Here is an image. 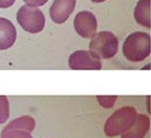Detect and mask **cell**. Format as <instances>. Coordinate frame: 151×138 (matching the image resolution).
<instances>
[{
	"mask_svg": "<svg viewBox=\"0 0 151 138\" xmlns=\"http://www.w3.org/2000/svg\"><path fill=\"white\" fill-rule=\"evenodd\" d=\"M76 8V0H54L50 8V16L56 24H63L69 19Z\"/></svg>",
	"mask_w": 151,
	"mask_h": 138,
	"instance_id": "cell-8",
	"label": "cell"
},
{
	"mask_svg": "<svg viewBox=\"0 0 151 138\" xmlns=\"http://www.w3.org/2000/svg\"><path fill=\"white\" fill-rule=\"evenodd\" d=\"M15 0H0V9H6L12 6Z\"/></svg>",
	"mask_w": 151,
	"mask_h": 138,
	"instance_id": "cell-15",
	"label": "cell"
},
{
	"mask_svg": "<svg viewBox=\"0 0 151 138\" xmlns=\"http://www.w3.org/2000/svg\"><path fill=\"white\" fill-rule=\"evenodd\" d=\"M16 40V29L8 19L0 17V51L8 50Z\"/></svg>",
	"mask_w": 151,
	"mask_h": 138,
	"instance_id": "cell-9",
	"label": "cell"
},
{
	"mask_svg": "<svg viewBox=\"0 0 151 138\" xmlns=\"http://www.w3.org/2000/svg\"><path fill=\"white\" fill-rule=\"evenodd\" d=\"M91 1H93V2H95V3H101V2L106 1V0H91Z\"/></svg>",
	"mask_w": 151,
	"mask_h": 138,
	"instance_id": "cell-16",
	"label": "cell"
},
{
	"mask_svg": "<svg viewBox=\"0 0 151 138\" xmlns=\"http://www.w3.org/2000/svg\"><path fill=\"white\" fill-rule=\"evenodd\" d=\"M73 26L77 34L83 38L90 39L94 37L97 32V19L92 12L81 11L76 15Z\"/></svg>",
	"mask_w": 151,
	"mask_h": 138,
	"instance_id": "cell-7",
	"label": "cell"
},
{
	"mask_svg": "<svg viewBox=\"0 0 151 138\" xmlns=\"http://www.w3.org/2000/svg\"><path fill=\"white\" fill-rule=\"evenodd\" d=\"M36 121L30 116H23L12 120L1 132V138H32Z\"/></svg>",
	"mask_w": 151,
	"mask_h": 138,
	"instance_id": "cell-5",
	"label": "cell"
},
{
	"mask_svg": "<svg viewBox=\"0 0 151 138\" xmlns=\"http://www.w3.org/2000/svg\"><path fill=\"white\" fill-rule=\"evenodd\" d=\"M98 104L101 105L103 108H107V109H110L112 108L114 103H116L118 96H103V95H98L97 97Z\"/></svg>",
	"mask_w": 151,
	"mask_h": 138,
	"instance_id": "cell-13",
	"label": "cell"
},
{
	"mask_svg": "<svg viewBox=\"0 0 151 138\" xmlns=\"http://www.w3.org/2000/svg\"><path fill=\"white\" fill-rule=\"evenodd\" d=\"M16 19L19 26L29 34H38L43 30L45 17L41 10L29 6L19 8L16 14Z\"/></svg>",
	"mask_w": 151,
	"mask_h": 138,
	"instance_id": "cell-4",
	"label": "cell"
},
{
	"mask_svg": "<svg viewBox=\"0 0 151 138\" xmlns=\"http://www.w3.org/2000/svg\"><path fill=\"white\" fill-rule=\"evenodd\" d=\"M137 112L134 107L126 106L120 108L111 114L105 123L104 132L108 137H116L127 132L134 124Z\"/></svg>",
	"mask_w": 151,
	"mask_h": 138,
	"instance_id": "cell-1",
	"label": "cell"
},
{
	"mask_svg": "<svg viewBox=\"0 0 151 138\" xmlns=\"http://www.w3.org/2000/svg\"><path fill=\"white\" fill-rule=\"evenodd\" d=\"M47 1H49V0H24V2L26 3V6H34V8L44 6Z\"/></svg>",
	"mask_w": 151,
	"mask_h": 138,
	"instance_id": "cell-14",
	"label": "cell"
},
{
	"mask_svg": "<svg viewBox=\"0 0 151 138\" xmlns=\"http://www.w3.org/2000/svg\"><path fill=\"white\" fill-rule=\"evenodd\" d=\"M151 38L142 32H133L123 43V55L131 62H140L150 55Z\"/></svg>",
	"mask_w": 151,
	"mask_h": 138,
	"instance_id": "cell-2",
	"label": "cell"
},
{
	"mask_svg": "<svg viewBox=\"0 0 151 138\" xmlns=\"http://www.w3.org/2000/svg\"><path fill=\"white\" fill-rule=\"evenodd\" d=\"M10 116V106L8 97L4 95H0V124L6 122Z\"/></svg>",
	"mask_w": 151,
	"mask_h": 138,
	"instance_id": "cell-12",
	"label": "cell"
},
{
	"mask_svg": "<svg viewBox=\"0 0 151 138\" xmlns=\"http://www.w3.org/2000/svg\"><path fill=\"white\" fill-rule=\"evenodd\" d=\"M150 129V119L146 114H137L135 122L121 138H144Z\"/></svg>",
	"mask_w": 151,
	"mask_h": 138,
	"instance_id": "cell-10",
	"label": "cell"
},
{
	"mask_svg": "<svg viewBox=\"0 0 151 138\" xmlns=\"http://www.w3.org/2000/svg\"><path fill=\"white\" fill-rule=\"evenodd\" d=\"M150 1L151 0H139L134 10V17L140 25L150 28Z\"/></svg>",
	"mask_w": 151,
	"mask_h": 138,
	"instance_id": "cell-11",
	"label": "cell"
},
{
	"mask_svg": "<svg viewBox=\"0 0 151 138\" xmlns=\"http://www.w3.org/2000/svg\"><path fill=\"white\" fill-rule=\"evenodd\" d=\"M70 69L73 70H99L101 62L91 51L80 50L73 52L68 60Z\"/></svg>",
	"mask_w": 151,
	"mask_h": 138,
	"instance_id": "cell-6",
	"label": "cell"
},
{
	"mask_svg": "<svg viewBox=\"0 0 151 138\" xmlns=\"http://www.w3.org/2000/svg\"><path fill=\"white\" fill-rule=\"evenodd\" d=\"M119 42L111 32H101L95 34L90 42V51L104 60L112 58L118 52Z\"/></svg>",
	"mask_w": 151,
	"mask_h": 138,
	"instance_id": "cell-3",
	"label": "cell"
}]
</instances>
